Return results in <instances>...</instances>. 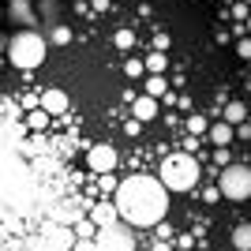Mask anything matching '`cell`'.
Wrapping results in <instances>:
<instances>
[{"instance_id":"1","label":"cell","mask_w":251,"mask_h":251,"mask_svg":"<svg viewBox=\"0 0 251 251\" xmlns=\"http://www.w3.org/2000/svg\"><path fill=\"white\" fill-rule=\"evenodd\" d=\"M116 214L135 225V229H154L169 214V191L161 188L157 176H127L124 184H116Z\"/></svg>"},{"instance_id":"2","label":"cell","mask_w":251,"mask_h":251,"mask_svg":"<svg viewBox=\"0 0 251 251\" xmlns=\"http://www.w3.org/2000/svg\"><path fill=\"white\" fill-rule=\"evenodd\" d=\"M199 176H202V169L191 154H169L161 161V173H157V180H161L165 191H191L199 184Z\"/></svg>"},{"instance_id":"3","label":"cell","mask_w":251,"mask_h":251,"mask_svg":"<svg viewBox=\"0 0 251 251\" xmlns=\"http://www.w3.org/2000/svg\"><path fill=\"white\" fill-rule=\"evenodd\" d=\"M8 60L19 72H34L38 64H45V38L38 30H19L8 42Z\"/></svg>"},{"instance_id":"4","label":"cell","mask_w":251,"mask_h":251,"mask_svg":"<svg viewBox=\"0 0 251 251\" xmlns=\"http://www.w3.org/2000/svg\"><path fill=\"white\" fill-rule=\"evenodd\" d=\"M218 191L232 202H248L251 199V169L248 165H225L218 180Z\"/></svg>"},{"instance_id":"5","label":"cell","mask_w":251,"mask_h":251,"mask_svg":"<svg viewBox=\"0 0 251 251\" xmlns=\"http://www.w3.org/2000/svg\"><path fill=\"white\" fill-rule=\"evenodd\" d=\"M94 244H98V251H131L135 248V240H131V232H127L124 225H105V229H98Z\"/></svg>"},{"instance_id":"6","label":"cell","mask_w":251,"mask_h":251,"mask_svg":"<svg viewBox=\"0 0 251 251\" xmlns=\"http://www.w3.org/2000/svg\"><path fill=\"white\" fill-rule=\"evenodd\" d=\"M86 165H90V173H98V176L113 173L116 169V150L109 147V143H94V147L86 150Z\"/></svg>"},{"instance_id":"7","label":"cell","mask_w":251,"mask_h":251,"mask_svg":"<svg viewBox=\"0 0 251 251\" xmlns=\"http://www.w3.org/2000/svg\"><path fill=\"white\" fill-rule=\"evenodd\" d=\"M68 105H72V101H68V94H64L60 86H49V90L42 94V109H45L49 116H60V113H68Z\"/></svg>"},{"instance_id":"8","label":"cell","mask_w":251,"mask_h":251,"mask_svg":"<svg viewBox=\"0 0 251 251\" xmlns=\"http://www.w3.org/2000/svg\"><path fill=\"white\" fill-rule=\"evenodd\" d=\"M79 206H83V202L79 199H68V202H56V206H52V225H72V221H79Z\"/></svg>"},{"instance_id":"9","label":"cell","mask_w":251,"mask_h":251,"mask_svg":"<svg viewBox=\"0 0 251 251\" xmlns=\"http://www.w3.org/2000/svg\"><path fill=\"white\" fill-rule=\"evenodd\" d=\"M90 221H94L98 229H105V225H116L120 214H116L113 202H98V206H90Z\"/></svg>"},{"instance_id":"10","label":"cell","mask_w":251,"mask_h":251,"mask_svg":"<svg viewBox=\"0 0 251 251\" xmlns=\"http://www.w3.org/2000/svg\"><path fill=\"white\" fill-rule=\"evenodd\" d=\"M206 131H210V143H214V147H232V135H236V127H229L225 120H214Z\"/></svg>"},{"instance_id":"11","label":"cell","mask_w":251,"mask_h":251,"mask_svg":"<svg viewBox=\"0 0 251 251\" xmlns=\"http://www.w3.org/2000/svg\"><path fill=\"white\" fill-rule=\"evenodd\" d=\"M157 116V98H135V120L139 124H150V120H154Z\"/></svg>"},{"instance_id":"12","label":"cell","mask_w":251,"mask_h":251,"mask_svg":"<svg viewBox=\"0 0 251 251\" xmlns=\"http://www.w3.org/2000/svg\"><path fill=\"white\" fill-rule=\"evenodd\" d=\"M229 127H240V124H248V105L244 101H229L225 105V116H221Z\"/></svg>"},{"instance_id":"13","label":"cell","mask_w":251,"mask_h":251,"mask_svg":"<svg viewBox=\"0 0 251 251\" xmlns=\"http://www.w3.org/2000/svg\"><path fill=\"white\" fill-rule=\"evenodd\" d=\"M49 251H68V244H72V236H68V229L64 225H49Z\"/></svg>"},{"instance_id":"14","label":"cell","mask_w":251,"mask_h":251,"mask_svg":"<svg viewBox=\"0 0 251 251\" xmlns=\"http://www.w3.org/2000/svg\"><path fill=\"white\" fill-rule=\"evenodd\" d=\"M232 248L236 251H251V221H244V225L232 229Z\"/></svg>"},{"instance_id":"15","label":"cell","mask_w":251,"mask_h":251,"mask_svg":"<svg viewBox=\"0 0 251 251\" xmlns=\"http://www.w3.org/2000/svg\"><path fill=\"white\" fill-rule=\"evenodd\" d=\"M143 68H147V72L150 75H165V68H169V56H165V52H150V56H147V60H143Z\"/></svg>"},{"instance_id":"16","label":"cell","mask_w":251,"mask_h":251,"mask_svg":"<svg viewBox=\"0 0 251 251\" xmlns=\"http://www.w3.org/2000/svg\"><path fill=\"white\" fill-rule=\"evenodd\" d=\"M165 75H150L147 79V98H165Z\"/></svg>"},{"instance_id":"17","label":"cell","mask_w":251,"mask_h":251,"mask_svg":"<svg viewBox=\"0 0 251 251\" xmlns=\"http://www.w3.org/2000/svg\"><path fill=\"white\" fill-rule=\"evenodd\" d=\"M94 236H98L94 221H75V240H94Z\"/></svg>"},{"instance_id":"18","label":"cell","mask_w":251,"mask_h":251,"mask_svg":"<svg viewBox=\"0 0 251 251\" xmlns=\"http://www.w3.org/2000/svg\"><path fill=\"white\" fill-rule=\"evenodd\" d=\"M113 45H116V49H131V45H135V30H127V26H124V30H116Z\"/></svg>"},{"instance_id":"19","label":"cell","mask_w":251,"mask_h":251,"mask_svg":"<svg viewBox=\"0 0 251 251\" xmlns=\"http://www.w3.org/2000/svg\"><path fill=\"white\" fill-rule=\"evenodd\" d=\"M45 124H49V113H45V109H34V113H30V127H34V131H42Z\"/></svg>"},{"instance_id":"20","label":"cell","mask_w":251,"mask_h":251,"mask_svg":"<svg viewBox=\"0 0 251 251\" xmlns=\"http://www.w3.org/2000/svg\"><path fill=\"white\" fill-rule=\"evenodd\" d=\"M206 120H202V116H188V131H191V135H199V131H206Z\"/></svg>"},{"instance_id":"21","label":"cell","mask_w":251,"mask_h":251,"mask_svg":"<svg viewBox=\"0 0 251 251\" xmlns=\"http://www.w3.org/2000/svg\"><path fill=\"white\" fill-rule=\"evenodd\" d=\"M124 72H127V75H131V79H139V75L147 72V68H143V60H135V56H131V60H127V64H124Z\"/></svg>"},{"instance_id":"22","label":"cell","mask_w":251,"mask_h":251,"mask_svg":"<svg viewBox=\"0 0 251 251\" xmlns=\"http://www.w3.org/2000/svg\"><path fill=\"white\" fill-rule=\"evenodd\" d=\"M52 42H56V45H68V42H72V30H68V26H56V30H52Z\"/></svg>"},{"instance_id":"23","label":"cell","mask_w":251,"mask_h":251,"mask_svg":"<svg viewBox=\"0 0 251 251\" xmlns=\"http://www.w3.org/2000/svg\"><path fill=\"white\" fill-rule=\"evenodd\" d=\"M236 56H244V60H251V38H244V42L236 45Z\"/></svg>"},{"instance_id":"24","label":"cell","mask_w":251,"mask_h":251,"mask_svg":"<svg viewBox=\"0 0 251 251\" xmlns=\"http://www.w3.org/2000/svg\"><path fill=\"white\" fill-rule=\"evenodd\" d=\"M75 251H98L94 240H75Z\"/></svg>"},{"instance_id":"25","label":"cell","mask_w":251,"mask_h":251,"mask_svg":"<svg viewBox=\"0 0 251 251\" xmlns=\"http://www.w3.org/2000/svg\"><path fill=\"white\" fill-rule=\"evenodd\" d=\"M139 127H143L139 120H127V124H124V131H127V135H139Z\"/></svg>"},{"instance_id":"26","label":"cell","mask_w":251,"mask_h":251,"mask_svg":"<svg viewBox=\"0 0 251 251\" xmlns=\"http://www.w3.org/2000/svg\"><path fill=\"white\" fill-rule=\"evenodd\" d=\"M221 161V165H229V147H218V154H214Z\"/></svg>"},{"instance_id":"27","label":"cell","mask_w":251,"mask_h":251,"mask_svg":"<svg viewBox=\"0 0 251 251\" xmlns=\"http://www.w3.org/2000/svg\"><path fill=\"white\" fill-rule=\"evenodd\" d=\"M101 188H105V191H116V180L109 176V173H105V176H101Z\"/></svg>"},{"instance_id":"28","label":"cell","mask_w":251,"mask_h":251,"mask_svg":"<svg viewBox=\"0 0 251 251\" xmlns=\"http://www.w3.org/2000/svg\"><path fill=\"white\" fill-rule=\"evenodd\" d=\"M248 38H251V15H248Z\"/></svg>"}]
</instances>
